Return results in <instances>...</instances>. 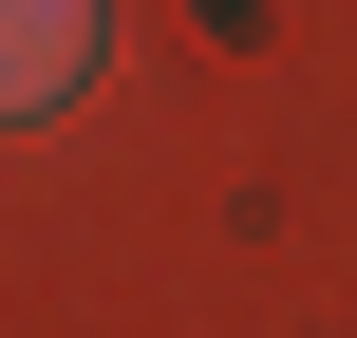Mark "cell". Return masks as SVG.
Returning <instances> with one entry per match:
<instances>
[{
    "instance_id": "obj_1",
    "label": "cell",
    "mask_w": 357,
    "mask_h": 338,
    "mask_svg": "<svg viewBox=\"0 0 357 338\" xmlns=\"http://www.w3.org/2000/svg\"><path fill=\"white\" fill-rule=\"evenodd\" d=\"M94 75V0H0V113H56Z\"/></svg>"
}]
</instances>
